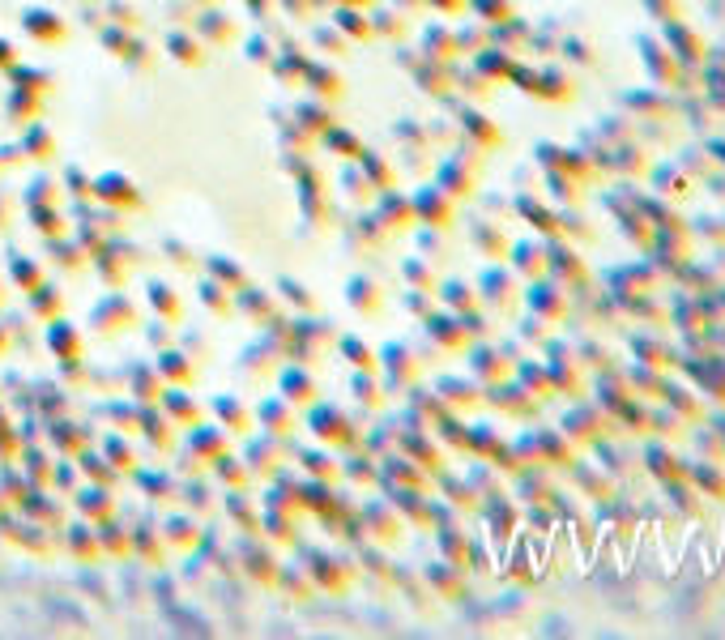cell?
<instances>
[{
    "label": "cell",
    "instance_id": "cell-20",
    "mask_svg": "<svg viewBox=\"0 0 725 640\" xmlns=\"http://www.w3.org/2000/svg\"><path fill=\"white\" fill-rule=\"evenodd\" d=\"M593 397H598V406L606 414H615L627 397H632V389H627V380H623L619 367H602V372L593 376Z\"/></svg>",
    "mask_w": 725,
    "mask_h": 640
},
{
    "label": "cell",
    "instance_id": "cell-48",
    "mask_svg": "<svg viewBox=\"0 0 725 640\" xmlns=\"http://www.w3.org/2000/svg\"><path fill=\"white\" fill-rule=\"evenodd\" d=\"M700 146L708 154V163L713 167H725V137H700Z\"/></svg>",
    "mask_w": 725,
    "mask_h": 640
},
{
    "label": "cell",
    "instance_id": "cell-50",
    "mask_svg": "<svg viewBox=\"0 0 725 640\" xmlns=\"http://www.w3.org/2000/svg\"><path fill=\"white\" fill-rule=\"evenodd\" d=\"M431 5H440V9H461L465 0H431Z\"/></svg>",
    "mask_w": 725,
    "mask_h": 640
},
{
    "label": "cell",
    "instance_id": "cell-42",
    "mask_svg": "<svg viewBox=\"0 0 725 640\" xmlns=\"http://www.w3.org/2000/svg\"><path fill=\"white\" fill-rule=\"evenodd\" d=\"M482 22H504V18H512V0H465Z\"/></svg>",
    "mask_w": 725,
    "mask_h": 640
},
{
    "label": "cell",
    "instance_id": "cell-34",
    "mask_svg": "<svg viewBox=\"0 0 725 640\" xmlns=\"http://www.w3.org/2000/svg\"><path fill=\"white\" fill-rule=\"evenodd\" d=\"M615 222H619V231H623V239L627 244H636V248H649V235H653V227H649V218H644L636 205H627V210H619L615 214Z\"/></svg>",
    "mask_w": 725,
    "mask_h": 640
},
{
    "label": "cell",
    "instance_id": "cell-13",
    "mask_svg": "<svg viewBox=\"0 0 725 640\" xmlns=\"http://www.w3.org/2000/svg\"><path fill=\"white\" fill-rule=\"evenodd\" d=\"M657 286V269L649 261H632V265H615L606 274V291L610 295H640Z\"/></svg>",
    "mask_w": 725,
    "mask_h": 640
},
{
    "label": "cell",
    "instance_id": "cell-31",
    "mask_svg": "<svg viewBox=\"0 0 725 640\" xmlns=\"http://www.w3.org/2000/svg\"><path fill=\"white\" fill-rule=\"evenodd\" d=\"M687 235L704 239V244H713V248H725V210H708L700 218H687Z\"/></svg>",
    "mask_w": 725,
    "mask_h": 640
},
{
    "label": "cell",
    "instance_id": "cell-35",
    "mask_svg": "<svg viewBox=\"0 0 725 640\" xmlns=\"http://www.w3.org/2000/svg\"><path fill=\"white\" fill-rule=\"evenodd\" d=\"M474 367H478V376H487V380H508V355L499 346H478L474 350Z\"/></svg>",
    "mask_w": 725,
    "mask_h": 640
},
{
    "label": "cell",
    "instance_id": "cell-15",
    "mask_svg": "<svg viewBox=\"0 0 725 640\" xmlns=\"http://www.w3.org/2000/svg\"><path fill=\"white\" fill-rule=\"evenodd\" d=\"M674 286H683V291H717V286L725 282V274L717 265H708V261H696V256H687V261L670 274Z\"/></svg>",
    "mask_w": 725,
    "mask_h": 640
},
{
    "label": "cell",
    "instance_id": "cell-3",
    "mask_svg": "<svg viewBox=\"0 0 725 640\" xmlns=\"http://www.w3.org/2000/svg\"><path fill=\"white\" fill-rule=\"evenodd\" d=\"M657 26H662V39H666V47L674 52V60H679L687 73H700V64L708 60L704 30L687 26L683 18H666V22H657Z\"/></svg>",
    "mask_w": 725,
    "mask_h": 640
},
{
    "label": "cell",
    "instance_id": "cell-38",
    "mask_svg": "<svg viewBox=\"0 0 725 640\" xmlns=\"http://www.w3.org/2000/svg\"><path fill=\"white\" fill-rule=\"evenodd\" d=\"M679 111H683V116L691 120V133H704V128L713 124V116H717V111L708 107V99H704V94H691V99H679Z\"/></svg>",
    "mask_w": 725,
    "mask_h": 640
},
{
    "label": "cell",
    "instance_id": "cell-44",
    "mask_svg": "<svg viewBox=\"0 0 725 640\" xmlns=\"http://www.w3.org/2000/svg\"><path fill=\"white\" fill-rule=\"evenodd\" d=\"M640 9L649 13L653 22H666V18H683V0H640Z\"/></svg>",
    "mask_w": 725,
    "mask_h": 640
},
{
    "label": "cell",
    "instance_id": "cell-43",
    "mask_svg": "<svg viewBox=\"0 0 725 640\" xmlns=\"http://www.w3.org/2000/svg\"><path fill=\"white\" fill-rule=\"evenodd\" d=\"M559 52H563V60H568V64H585V69L593 64V47H589L585 39H576V35L563 39V43H559Z\"/></svg>",
    "mask_w": 725,
    "mask_h": 640
},
{
    "label": "cell",
    "instance_id": "cell-36",
    "mask_svg": "<svg viewBox=\"0 0 725 640\" xmlns=\"http://www.w3.org/2000/svg\"><path fill=\"white\" fill-rule=\"evenodd\" d=\"M580 184L576 175H568V171H546V192H551L555 201H563V205H576L580 201Z\"/></svg>",
    "mask_w": 725,
    "mask_h": 640
},
{
    "label": "cell",
    "instance_id": "cell-1",
    "mask_svg": "<svg viewBox=\"0 0 725 640\" xmlns=\"http://www.w3.org/2000/svg\"><path fill=\"white\" fill-rule=\"evenodd\" d=\"M636 52L644 60V69H649V82L657 86H670V90H679L691 82V73L683 69L679 60H674V52L666 47L662 35H636Z\"/></svg>",
    "mask_w": 725,
    "mask_h": 640
},
{
    "label": "cell",
    "instance_id": "cell-45",
    "mask_svg": "<svg viewBox=\"0 0 725 640\" xmlns=\"http://www.w3.org/2000/svg\"><path fill=\"white\" fill-rule=\"evenodd\" d=\"M679 163H683L691 175H696V180H700V175H704L708 167H713V163H708V154H704V146H691L687 154H679Z\"/></svg>",
    "mask_w": 725,
    "mask_h": 640
},
{
    "label": "cell",
    "instance_id": "cell-5",
    "mask_svg": "<svg viewBox=\"0 0 725 640\" xmlns=\"http://www.w3.org/2000/svg\"><path fill=\"white\" fill-rule=\"evenodd\" d=\"M546 278H555L563 282L572 291V286H585L589 278V269H585V256H580L568 239L555 235V239H546Z\"/></svg>",
    "mask_w": 725,
    "mask_h": 640
},
{
    "label": "cell",
    "instance_id": "cell-47",
    "mask_svg": "<svg viewBox=\"0 0 725 640\" xmlns=\"http://www.w3.org/2000/svg\"><path fill=\"white\" fill-rule=\"evenodd\" d=\"M700 180H704V192H713L717 201H725V167H708Z\"/></svg>",
    "mask_w": 725,
    "mask_h": 640
},
{
    "label": "cell",
    "instance_id": "cell-49",
    "mask_svg": "<svg viewBox=\"0 0 725 640\" xmlns=\"http://www.w3.org/2000/svg\"><path fill=\"white\" fill-rule=\"evenodd\" d=\"M444 295L453 299V308H461V312H470V308H474V291H470V286H461V282H453Z\"/></svg>",
    "mask_w": 725,
    "mask_h": 640
},
{
    "label": "cell",
    "instance_id": "cell-25",
    "mask_svg": "<svg viewBox=\"0 0 725 640\" xmlns=\"http://www.w3.org/2000/svg\"><path fill=\"white\" fill-rule=\"evenodd\" d=\"M546 380H551V393H563V397H576L585 389V376H580L576 359H546Z\"/></svg>",
    "mask_w": 725,
    "mask_h": 640
},
{
    "label": "cell",
    "instance_id": "cell-14",
    "mask_svg": "<svg viewBox=\"0 0 725 640\" xmlns=\"http://www.w3.org/2000/svg\"><path fill=\"white\" fill-rule=\"evenodd\" d=\"M687 483L696 487L704 500L725 504V466H721V457H696V461H687Z\"/></svg>",
    "mask_w": 725,
    "mask_h": 640
},
{
    "label": "cell",
    "instance_id": "cell-37",
    "mask_svg": "<svg viewBox=\"0 0 725 640\" xmlns=\"http://www.w3.org/2000/svg\"><path fill=\"white\" fill-rule=\"evenodd\" d=\"M517 384L534 397H551V380H546V363H517Z\"/></svg>",
    "mask_w": 725,
    "mask_h": 640
},
{
    "label": "cell",
    "instance_id": "cell-10",
    "mask_svg": "<svg viewBox=\"0 0 725 640\" xmlns=\"http://www.w3.org/2000/svg\"><path fill=\"white\" fill-rule=\"evenodd\" d=\"M525 299H529V312H538V316H546L555 325V320H568V312H572V303H568V286L563 282H555V278H529V291H525Z\"/></svg>",
    "mask_w": 725,
    "mask_h": 640
},
{
    "label": "cell",
    "instance_id": "cell-29",
    "mask_svg": "<svg viewBox=\"0 0 725 640\" xmlns=\"http://www.w3.org/2000/svg\"><path fill=\"white\" fill-rule=\"evenodd\" d=\"M687 427H691V423L683 419L679 410H670L666 402H662V406H657V402H649V436H662V440H679Z\"/></svg>",
    "mask_w": 725,
    "mask_h": 640
},
{
    "label": "cell",
    "instance_id": "cell-6",
    "mask_svg": "<svg viewBox=\"0 0 725 640\" xmlns=\"http://www.w3.org/2000/svg\"><path fill=\"white\" fill-rule=\"evenodd\" d=\"M644 180H649V188L657 192V197H666V201H687L691 192H696V175H691L679 158H666V163H649V171H644Z\"/></svg>",
    "mask_w": 725,
    "mask_h": 640
},
{
    "label": "cell",
    "instance_id": "cell-32",
    "mask_svg": "<svg viewBox=\"0 0 725 640\" xmlns=\"http://www.w3.org/2000/svg\"><path fill=\"white\" fill-rule=\"evenodd\" d=\"M538 457H546L551 466H572L576 444L563 436V431H538Z\"/></svg>",
    "mask_w": 725,
    "mask_h": 640
},
{
    "label": "cell",
    "instance_id": "cell-19",
    "mask_svg": "<svg viewBox=\"0 0 725 640\" xmlns=\"http://www.w3.org/2000/svg\"><path fill=\"white\" fill-rule=\"evenodd\" d=\"M517 214L529 222V227H534V235H542V239L559 235V214L546 201H538L534 192H521V197H517Z\"/></svg>",
    "mask_w": 725,
    "mask_h": 640
},
{
    "label": "cell",
    "instance_id": "cell-22",
    "mask_svg": "<svg viewBox=\"0 0 725 640\" xmlns=\"http://www.w3.org/2000/svg\"><path fill=\"white\" fill-rule=\"evenodd\" d=\"M636 210L649 218V227H687V218L679 214V205L657 197V192H636Z\"/></svg>",
    "mask_w": 725,
    "mask_h": 640
},
{
    "label": "cell",
    "instance_id": "cell-41",
    "mask_svg": "<svg viewBox=\"0 0 725 640\" xmlns=\"http://www.w3.org/2000/svg\"><path fill=\"white\" fill-rule=\"evenodd\" d=\"M474 244H478L482 252H487L491 261H495V256H504V252H508V239H504V231H499V227H491V222H482V227H478Z\"/></svg>",
    "mask_w": 725,
    "mask_h": 640
},
{
    "label": "cell",
    "instance_id": "cell-26",
    "mask_svg": "<svg viewBox=\"0 0 725 640\" xmlns=\"http://www.w3.org/2000/svg\"><path fill=\"white\" fill-rule=\"evenodd\" d=\"M623 380H627V389H632V397H644V402H657V384H662V367H649V363L632 359V363L623 367Z\"/></svg>",
    "mask_w": 725,
    "mask_h": 640
},
{
    "label": "cell",
    "instance_id": "cell-17",
    "mask_svg": "<svg viewBox=\"0 0 725 640\" xmlns=\"http://www.w3.org/2000/svg\"><path fill=\"white\" fill-rule=\"evenodd\" d=\"M619 316L636 320V325H666V303L657 299L653 291H640V295H619Z\"/></svg>",
    "mask_w": 725,
    "mask_h": 640
},
{
    "label": "cell",
    "instance_id": "cell-18",
    "mask_svg": "<svg viewBox=\"0 0 725 640\" xmlns=\"http://www.w3.org/2000/svg\"><path fill=\"white\" fill-rule=\"evenodd\" d=\"M610 171L615 175H644L649 171V150H644L636 137L610 141Z\"/></svg>",
    "mask_w": 725,
    "mask_h": 640
},
{
    "label": "cell",
    "instance_id": "cell-46",
    "mask_svg": "<svg viewBox=\"0 0 725 640\" xmlns=\"http://www.w3.org/2000/svg\"><path fill=\"white\" fill-rule=\"evenodd\" d=\"M418 210H423L427 218H435V222H444L448 214H453V210H448V205H444V197H440V192H427V197L418 201Z\"/></svg>",
    "mask_w": 725,
    "mask_h": 640
},
{
    "label": "cell",
    "instance_id": "cell-21",
    "mask_svg": "<svg viewBox=\"0 0 725 640\" xmlns=\"http://www.w3.org/2000/svg\"><path fill=\"white\" fill-rule=\"evenodd\" d=\"M534 94H538L542 103H572L576 86H572L568 69H559V64H542V69H538V86H534Z\"/></svg>",
    "mask_w": 725,
    "mask_h": 640
},
{
    "label": "cell",
    "instance_id": "cell-8",
    "mask_svg": "<svg viewBox=\"0 0 725 640\" xmlns=\"http://www.w3.org/2000/svg\"><path fill=\"white\" fill-rule=\"evenodd\" d=\"M559 431L572 444H593L598 436H606V431H615V427H610V414L593 402V406H568V410H563Z\"/></svg>",
    "mask_w": 725,
    "mask_h": 640
},
{
    "label": "cell",
    "instance_id": "cell-4",
    "mask_svg": "<svg viewBox=\"0 0 725 640\" xmlns=\"http://www.w3.org/2000/svg\"><path fill=\"white\" fill-rule=\"evenodd\" d=\"M644 252H649V265L657 274H674L691 256V235H687V227H653Z\"/></svg>",
    "mask_w": 725,
    "mask_h": 640
},
{
    "label": "cell",
    "instance_id": "cell-16",
    "mask_svg": "<svg viewBox=\"0 0 725 640\" xmlns=\"http://www.w3.org/2000/svg\"><path fill=\"white\" fill-rule=\"evenodd\" d=\"M666 325H670L674 333H691V329H704V325H708V316H704V308H700L696 291H683V286H679V299L666 303Z\"/></svg>",
    "mask_w": 725,
    "mask_h": 640
},
{
    "label": "cell",
    "instance_id": "cell-2",
    "mask_svg": "<svg viewBox=\"0 0 725 640\" xmlns=\"http://www.w3.org/2000/svg\"><path fill=\"white\" fill-rule=\"evenodd\" d=\"M644 444L636 448L640 470L653 478V483H674V478H687V457H679V448L662 436H640Z\"/></svg>",
    "mask_w": 725,
    "mask_h": 640
},
{
    "label": "cell",
    "instance_id": "cell-23",
    "mask_svg": "<svg viewBox=\"0 0 725 640\" xmlns=\"http://www.w3.org/2000/svg\"><path fill=\"white\" fill-rule=\"evenodd\" d=\"M512 265H517V274L525 278H542L546 274V239H517V244L508 248Z\"/></svg>",
    "mask_w": 725,
    "mask_h": 640
},
{
    "label": "cell",
    "instance_id": "cell-27",
    "mask_svg": "<svg viewBox=\"0 0 725 640\" xmlns=\"http://www.w3.org/2000/svg\"><path fill=\"white\" fill-rule=\"evenodd\" d=\"M572 483L593 504L606 500V495H615V478H610L606 470H593V466H572Z\"/></svg>",
    "mask_w": 725,
    "mask_h": 640
},
{
    "label": "cell",
    "instance_id": "cell-33",
    "mask_svg": "<svg viewBox=\"0 0 725 640\" xmlns=\"http://www.w3.org/2000/svg\"><path fill=\"white\" fill-rule=\"evenodd\" d=\"M576 363H580V372H602V367H615V355H610V346L602 338H580Z\"/></svg>",
    "mask_w": 725,
    "mask_h": 640
},
{
    "label": "cell",
    "instance_id": "cell-11",
    "mask_svg": "<svg viewBox=\"0 0 725 640\" xmlns=\"http://www.w3.org/2000/svg\"><path fill=\"white\" fill-rule=\"evenodd\" d=\"M589 448L610 478H623V474L636 470V444H632V436H623V431H606V436H598Z\"/></svg>",
    "mask_w": 725,
    "mask_h": 640
},
{
    "label": "cell",
    "instance_id": "cell-9",
    "mask_svg": "<svg viewBox=\"0 0 725 640\" xmlns=\"http://www.w3.org/2000/svg\"><path fill=\"white\" fill-rule=\"evenodd\" d=\"M627 350H632V359L640 363H649V367H679V346H674L670 338H662V333H653L649 325H636L632 329V338H627Z\"/></svg>",
    "mask_w": 725,
    "mask_h": 640
},
{
    "label": "cell",
    "instance_id": "cell-39",
    "mask_svg": "<svg viewBox=\"0 0 725 640\" xmlns=\"http://www.w3.org/2000/svg\"><path fill=\"white\" fill-rule=\"evenodd\" d=\"M687 431H691V436H696L700 457H725V436H721L717 427H704V423L696 419V423H691Z\"/></svg>",
    "mask_w": 725,
    "mask_h": 640
},
{
    "label": "cell",
    "instance_id": "cell-30",
    "mask_svg": "<svg viewBox=\"0 0 725 640\" xmlns=\"http://www.w3.org/2000/svg\"><path fill=\"white\" fill-rule=\"evenodd\" d=\"M482 295H487V303H495V308H508V303L517 299V278H512L508 269H487V274H482Z\"/></svg>",
    "mask_w": 725,
    "mask_h": 640
},
{
    "label": "cell",
    "instance_id": "cell-28",
    "mask_svg": "<svg viewBox=\"0 0 725 640\" xmlns=\"http://www.w3.org/2000/svg\"><path fill=\"white\" fill-rule=\"evenodd\" d=\"M662 495H666V504L674 512H683V517H700V508L708 504L704 495L687 483V478H674V483H662Z\"/></svg>",
    "mask_w": 725,
    "mask_h": 640
},
{
    "label": "cell",
    "instance_id": "cell-7",
    "mask_svg": "<svg viewBox=\"0 0 725 640\" xmlns=\"http://www.w3.org/2000/svg\"><path fill=\"white\" fill-rule=\"evenodd\" d=\"M623 111L636 120H666L679 111V99L670 94V86H632L623 94Z\"/></svg>",
    "mask_w": 725,
    "mask_h": 640
},
{
    "label": "cell",
    "instance_id": "cell-24",
    "mask_svg": "<svg viewBox=\"0 0 725 640\" xmlns=\"http://www.w3.org/2000/svg\"><path fill=\"white\" fill-rule=\"evenodd\" d=\"M610 423H615V431H623V436H649V402H644V397H627V402L610 414Z\"/></svg>",
    "mask_w": 725,
    "mask_h": 640
},
{
    "label": "cell",
    "instance_id": "cell-12",
    "mask_svg": "<svg viewBox=\"0 0 725 640\" xmlns=\"http://www.w3.org/2000/svg\"><path fill=\"white\" fill-rule=\"evenodd\" d=\"M657 402H666L670 410H679L687 423L704 419V397L696 393V384L687 376H666L662 372V384H657Z\"/></svg>",
    "mask_w": 725,
    "mask_h": 640
},
{
    "label": "cell",
    "instance_id": "cell-40",
    "mask_svg": "<svg viewBox=\"0 0 725 640\" xmlns=\"http://www.w3.org/2000/svg\"><path fill=\"white\" fill-rule=\"evenodd\" d=\"M461 124L470 128V137H474V141H482V146H495V141H499V128H495L487 116H482V111H465Z\"/></svg>",
    "mask_w": 725,
    "mask_h": 640
}]
</instances>
